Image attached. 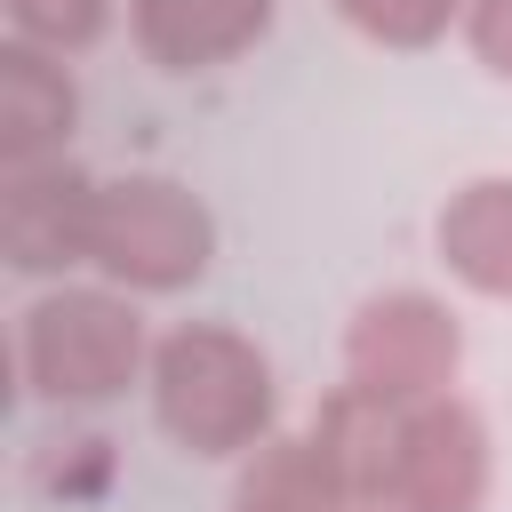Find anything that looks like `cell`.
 Returning a JSON list of instances; mask_svg holds the SVG:
<instances>
[{
    "label": "cell",
    "instance_id": "6da1fadb",
    "mask_svg": "<svg viewBox=\"0 0 512 512\" xmlns=\"http://www.w3.org/2000/svg\"><path fill=\"white\" fill-rule=\"evenodd\" d=\"M272 392H264V360L240 352L216 328H184L160 352V424L200 448V456H232L256 424H264Z\"/></svg>",
    "mask_w": 512,
    "mask_h": 512
},
{
    "label": "cell",
    "instance_id": "7a4b0ae2",
    "mask_svg": "<svg viewBox=\"0 0 512 512\" xmlns=\"http://www.w3.org/2000/svg\"><path fill=\"white\" fill-rule=\"evenodd\" d=\"M16 360H24V384L40 400H104L136 368V312H120L112 296H64L56 288L24 312Z\"/></svg>",
    "mask_w": 512,
    "mask_h": 512
},
{
    "label": "cell",
    "instance_id": "3957f363",
    "mask_svg": "<svg viewBox=\"0 0 512 512\" xmlns=\"http://www.w3.org/2000/svg\"><path fill=\"white\" fill-rule=\"evenodd\" d=\"M88 256L104 272L136 280V288H176V280H192L208 264V216L176 184L128 176V184L96 192V240H88Z\"/></svg>",
    "mask_w": 512,
    "mask_h": 512
},
{
    "label": "cell",
    "instance_id": "277c9868",
    "mask_svg": "<svg viewBox=\"0 0 512 512\" xmlns=\"http://www.w3.org/2000/svg\"><path fill=\"white\" fill-rule=\"evenodd\" d=\"M8 264L16 272H56V264H72V256H88V240H96V192L80 184V176H64V168H16V184H8Z\"/></svg>",
    "mask_w": 512,
    "mask_h": 512
},
{
    "label": "cell",
    "instance_id": "5b68a950",
    "mask_svg": "<svg viewBox=\"0 0 512 512\" xmlns=\"http://www.w3.org/2000/svg\"><path fill=\"white\" fill-rule=\"evenodd\" d=\"M352 360H360V384L368 392H424L448 360H456V336L432 304L400 296V304H376L352 336Z\"/></svg>",
    "mask_w": 512,
    "mask_h": 512
},
{
    "label": "cell",
    "instance_id": "8992f818",
    "mask_svg": "<svg viewBox=\"0 0 512 512\" xmlns=\"http://www.w3.org/2000/svg\"><path fill=\"white\" fill-rule=\"evenodd\" d=\"M272 16V0H136V32L160 64L192 72V64H216L232 56L240 40H256Z\"/></svg>",
    "mask_w": 512,
    "mask_h": 512
},
{
    "label": "cell",
    "instance_id": "52a82bcc",
    "mask_svg": "<svg viewBox=\"0 0 512 512\" xmlns=\"http://www.w3.org/2000/svg\"><path fill=\"white\" fill-rule=\"evenodd\" d=\"M64 128H72V80L32 40H16L0 56V144H8V160L24 168L32 152L64 144Z\"/></svg>",
    "mask_w": 512,
    "mask_h": 512
},
{
    "label": "cell",
    "instance_id": "ba28073f",
    "mask_svg": "<svg viewBox=\"0 0 512 512\" xmlns=\"http://www.w3.org/2000/svg\"><path fill=\"white\" fill-rule=\"evenodd\" d=\"M440 240L480 288H512V184H472V200L440 224Z\"/></svg>",
    "mask_w": 512,
    "mask_h": 512
},
{
    "label": "cell",
    "instance_id": "9c48e42d",
    "mask_svg": "<svg viewBox=\"0 0 512 512\" xmlns=\"http://www.w3.org/2000/svg\"><path fill=\"white\" fill-rule=\"evenodd\" d=\"M112 0H8V24L32 40V48H88L104 32Z\"/></svg>",
    "mask_w": 512,
    "mask_h": 512
},
{
    "label": "cell",
    "instance_id": "30bf717a",
    "mask_svg": "<svg viewBox=\"0 0 512 512\" xmlns=\"http://www.w3.org/2000/svg\"><path fill=\"white\" fill-rule=\"evenodd\" d=\"M344 8H352L368 32H384V40H432L456 0H344Z\"/></svg>",
    "mask_w": 512,
    "mask_h": 512
},
{
    "label": "cell",
    "instance_id": "8fae6325",
    "mask_svg": "<svg viewBox=\"0 0 512 512\" xmlns=\"http://www.w3.org/2000/svg\"><path fill=\"white\" fill-rule=\"evenodd\" d=\"M480 48H488L496 72H512V0H488L480 8Z\"/></svg>",
    "mask_w": 512,
    "mask_h": 512
}]
</instances>
